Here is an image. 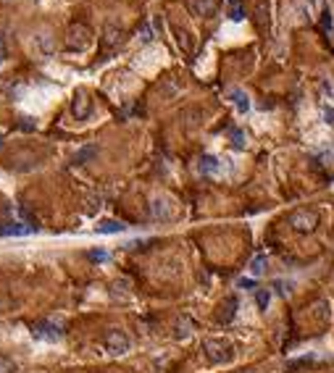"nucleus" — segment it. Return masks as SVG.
<instances>
[{"instance_id": "nucleus-1", "label": "nucleus", "mask_w": 334, "mask_h": 373, "mask_svg": "<svg viewBox=\"0 0 334 373\" xmlns=\"http://www.w3.org/2000/svg\"><path fill=\"white\" fill-rule=\"evenodd\" d=\"M106 349L111 355H124L126 349H129V336H126L124 331H119V329H111L106 334Z\"/></svg>"}, {"instance_id": "nucleus-2", "label": "nucleus", "mask_w": 334, "mask_h": 373, "mask_svg": "<svg viewBox=\"0 0 334 373\" xmlns=\"http://www.w3.org/2000/svg\"><path fill=\"white\" fill-rule=\"evenodd\" d=\"M32 334L37 336V339H42V342H58L63 336V329L58 323H53V321H42V323H37L32 329Z\"/></svg>"}, {"instance_id": "nucleus-3", "label": "nucleus", "mask_w": 334, "mask_h": 373, "mask_svg": "<svg viewBox=\"0 0 334 373\" xmlns=\"http://www.w3.org/2000/svg\"><path fill=\"white\" fill-rule=\"evenodd\" d=\"M205 357L211 360V363H224V360L232 357V347H229L226 342H205Z\"/></svg>"}, {"instance_id": "nucleus-4", "label": "nucleus", "mask_w": 334, "mask_h": 373, "mask_svg": "<svg viewBox=\"0 0 334 373\" xmlns=\"http://www.w3.org/2000/svg\"><path fill=\"white\" fill-rule=\"evenodd\" d=\"M34 226H27L21 221H8V224H0V237H29L34 234Z\"/></svg>"}, {"instance_id": "nucleus-5", "label": "nucleus", "mask_w": 334, "mask_h": 373, "mask_svg": "<svg viewBox=\"0 0 334 373\" xmlns=\"http://www.w3.org/2000/svg\"><path fill=\"white\" fill-rule=\"evenodd\" d=\"M71 113H74V119H87V116L92 113V103L87 98V92L85 89H79L74 100H71Z\"/></svg>"}, {"instance_id": "nucleus-6", "label": "nucleus", "mask_w": 334, "mask_h": 373, "mask_svg": "<svg viewBox=\"0 0 334 373\" xmlns=\"http://www.w3.org/2000/svg\"><path fill=\"white\" fill-rule=\"evenodd\" d=\"M90 45V32L85 27H71L68 32V50H85Z\"/></svg>"}, {"instance_id": "nucleus-7", "label": "nucleus", "mask_w": 334, "mask_h": 373, "mask_svg": "<svg viewBox=\"0 0 334 373\" xmlns=\"http://www.w3.org/2000/svg\"><path fill=\"white\" fill-rule=\"evenodd\" d=\"M292 226L297 229V231H310L316 224H318V218H316V213H310V211H297L292 218Z\"/></svg>"}, {"instance_id": "nucleus-8", "label": "nucleus", "mask_w": 334, "mask_h": 373, "mask_svg": "<svg viewBox=\"0 0 334 373\" xmlns=\"http://www.w3.org/2000/svg\"><path fill=\"white\" fill-rule=\"evenodd\" d=\"M153 218L158 221H169L171 218V203L166 200V197H158V200H153Z\"/></svg>"}, {"instance_id": "nucleus-9", "label": "nucleus", "mask_w": 334, "mask_h": 373, "mask_svg": "<svg viewBox=\"0 0 334 373\" xmlns=\"http://www.w3.org/2000/svg\"><path fill=\"white\" fill-rule=\"evenodd\" d=\"M229 98H232L234 108H237L239 113H247V111H250V98H247L245 89H232V92H229Z\"/></svg>"}, {"instance_id": "nucleus-10", "label": "nucleus", "mask_w": 334, "mask_h": 373, "mask_svg": "<svg viewBox=\"0 0 334 373\" xmlns=\"http://www.w3.org/2000/svg\"><path fill=\"white\" fill-rule=\"evenodd\" d=\"M192 8H195V14H200V16H213L218 11V3L216 0H192Z\"/></svg>"}, {"instance_id": "nucleus-11", "label": "nucleus", "mask_w": 334, "mask_h": 373, "mask_svg": "<svg viewBox=\"0 0 334 373\" xmlns=\"http://www.w3.org/2000/svg\"><path fill=\"white\" fill-rule=\"evenodd\" d=\"M198 168L203 173H218V168H221V160H218L216 155H203L200 163H198Z\"/></svg>"}, {"instance_id": "nucleus-12", "label": "nucleus", "mask_w": 334, "mask_h": 373, "mask_svg": "<svg viewBox=\"0 0 334 373\" xmlns=\"http://www.w3.org/2000/svg\"><path fill=\"white\" fill-rule=\"evenodd\" d=\"M98 231L100 234H119V231H124V224H119V221H103V224H98Z\"/></svg>"}, {"instance_id": "nucleus-13", "label": "nucleus", "mask_w": 334, "mask_h": 373, "mask_svg": "<svg viewBox=\"0 0 334 373\" xmlns=\"http://www.w3.org/2000/svg\"><path fill=\"white\" fill-rule=\"evenodd\" d=\"M263 271H266V255L261 252V255H256V258L250 260V273L253 276H261Z\"/></svg>"}, {"instance_id": "nucleus-14", "label": "nucleus", "mask_w": 334, "mask_h": 373, "mask_svg": "<svg viewBox=\"0 0 334 373\" xmlns=\"http://www.w3.org/2000/svg\"><path fill=\"white\" fill-rule=\"evenodd\" d=\"M269 302H271L269 289H256V305H258L261 310H266V308H269Z\"/></svg>"}, {"instance_id": "nucleus-15", "label": "nucleus", "mask_w": 334, "mask_h": 373, "mask_svg": "<svg viewBox=\"0 0 334 373\" xmlns=\"http://www.w3.org/2000/svg\"><path fill=\"white\" fill-rule=\"evenodd\" d=\"M95 153H98V147H92V145H90V147H82V150H79V153L74 155V163H87Z\"/></svg>"}, {"instance_id": "nucleus-16", "label": "nucleus", "mask_w": 334, "mask_h": 373, "mask_svg": "<svg viewBox=\"0 0 334 373\" xmlns=\"http://www.w3.org/2000/svg\"><path fill=\"white\" fill-rule=\"evenodd\" d=\"M0 373H19V365H16L11 357H3V355H0Z\"/></svg>"}, {"instance_id": "nucleus-17", "label": "nucleus", "mask_w": 334, "mask_h": 373, "mask_svg": "<svg viewBox=\"0 0 334 373\" xmlns=\"http://www.w3.org/2000/svg\"><path fill=\"white\" fill-rule=\"evenodd\" d=\"M232 147H237V150H245V134H242V129H232Z\"/></svg>"}, {"instance_id": "nucleus-18", "label": "nucleus", "mask_w": 334, "mask_h": 373, "mask_svg": "<svg viewBox=\"0 0 334 373\" xmlns=\"http://www.w3.org/2000/svg\"><path fill=\"white\" fill-rule=\"evenodd\" d=\"M87 258H90L92 263H106V260H108V252H106V250H90Z\"/></svg>"}, {"instance_id": "nucleus-19", "label": "nucleus", "mask_w": 334, "mask_h": 373, "mask_svg": "<svg viewBox=\"0 0 334 373\" xmlns=\"http://www.w3.org/2000/svg\"><path fill=\"white\" fill-rule=\"evenodd\" d=\"M229 19H232V21H242L245 19V8L242 6H232V8H229Z\"/></svg>"}, {"instance_id": "nucleus-20", "label": "nucleus", "mask_w": 334, "mask_h": 373, "mask_svg": "<svg viewBox=\"0 0 334 373\" xmlns=\"http://www.w3.org/2000/svg\"><path fill=\"white\" fill-rule=\"evenodd\" d=\"M237 287H239V289H256L258 284H256V278H247V276H242V278L237 282Z\"/></svg>"}, {"instance_id": "nucleus-21", "label": "nucleus", "mask_w": 334, "mask_h": 373, "mask_svg": "<svg viewBox=\"0 0 334 373\" xmlns=\"http://www.w3.org/2000/svg\"><path fill=\"white\" fill-rule=\"evenodd\" d=\"M324 121L334 124V106H329V103H324Z\"/></svg>"}, {"instance_id": "nucleus-22", "label": "nucleus", "mask_w": 334, "mask_h": 373, "mask_svg": "<svg viewBox=\"0 0 334 373\" xmlns=\"http://www.w3.org/2000/svg\"><path fill=\"white\" fill-rule=\"evenodd\" d=\"M321 24H324V32H326V34L331 32V14H329V11H324V14H321Z\"/></svg>"}, {"instance_id": "nucleus-23", "label": "nucleus", "mask_w": 334, "mask_h": 373, "mask_svg": "<svg viewBox=\"0 0 334 373\" xmlns=\"http://www.w3.org/2000/svg\"><path fill=\"white\" fill-rule=\"evenodd\" d=\"M140 40H142V42H150V40H153V29H150V27H145L142 34H140Z\"/></svg>"}, {"instance_id": "nucleus-24", "label": "nucleus", "mask_w": 334, "mask_h": 373, "mask_svg": "<svg viewBox=\"0 0 334 373\" xmlns=\"http://www.w3.org/2000/svg\"><path fill=\"white\" fill-rule=\"evenodd\" d=\"M274 287H276V292H279V295H287V292H290V289H287V282H276Z\"/></svg>"}, {"instance_id": "nucleus-25", "label": "nucleus", "mask_w": 334, "mask_h": 373, "mask_svg": "<svg viewBox=\"0 0 334 373\" xmlns=\"http://www.w3.org/2000/svg\"><path fill=\"white\" fill-rule=\"evenodd\" d=\"M226 3H229V8H232V6H242V0H226Z\"/></svg>"}, {"instance_id": "nucleus-26", "label": "nucleus", "mask_w": 334, "mask_h": 373, "mask_svg": "<svg viewBox=\"0 0 334 373\" xmlns=\"http://www.w3.org/2000/svg\"><path fill=\"white\" fill-rule=\"evenodd\" d=\"M0 145H3V134H0Z\"/></svg>"}]
</instances>
